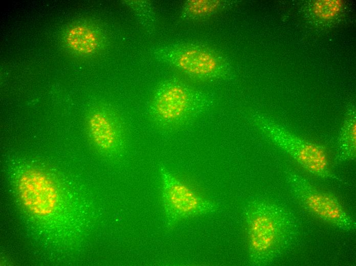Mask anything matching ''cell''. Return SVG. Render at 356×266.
Returning <instances> with one entry per match:
<instances>
[{
	"label": "cell",
	"instance_id": "obj_4",
	"mask_svg": "<svg viewBox=\"0 0 356 266\" xmlns=\"http://www.w3.org/2000/svg\"><path fill=\"white\" fill-rule=\"evenodd\" d=\"M286 179L292 194L308 212L344 231L355 229V221L333 195L318 189L295 172H288Z\"/></svg>",
	"mask_w": 356,
	"mask_h": 266
},
{
	"label": "cell",
	"instance_id": "obj_12",
	"mask_svg": "<svg viewBox=\"0 0 356 266\" xmlns=\"http://www.w3.org/2000/svg\"><path fill=\"white\" fill-rule=\"evenodd\" d=\"M341 3L338 1H326L317 2L314 6L317 15L324 18L333 16L339 11Z\"/></svg>",
	"mask_w": 356,
	"mask_h": 266
},
{
	"label": "cell",
	"instance_id": "obj_11",
	"mask_svg": "<svg viewBox=\"0 0 356 266\" xmlns=\"http://www.w3.org/2000/svg\"><path fill=\"white\" fill-rule=\"evenodd\" d=\"M225 3L219 1H190L187 3V10L194 16H206L211 14L221 7Z\"/></svg>",
	"mask_w": 356,
	"mask_h": 266
},
{
	"label": "cell",
	"instance_id": "obj_8",
	"mask_svg": "<svg viewBox=\"0 0 356 266\" xmlns=\"http://www.w3.org/2000/svg\"><path fill=\"white\" fill-rule=\"evenodd\" d=\"M87 128L92 141L101 151L120 153L125 149V132L118 119L105 113L95 112L88 118Z\"/></svg>",
	"mask_w": 356,
	"mask_h": 266
},
{
	"label": "cell",
	"instance_id": "obj_6",
	"mask_svg": "<svg viewBox=\"0 0 356 266\" xmlns=\"http://www.w3.org/2000/svg\"><path fill=\"white\" fill-rule=\"evenodd\" d=\"M179 68L200 79H229L232 66L229 61L220 52L206 46H194L174 51L170 55Z\"/></svg>",
	"mask_w": 356,
	"mask_h": 266
},
{
	"label": "cell",
	"instance_id": "obj_9",
	"mask_svg": "<svg viewBox=\"0 0 356 266\" xmlns=\"http://www.w3.org/2000/svg\"><path fill=\"white\" fill-rule=\"evenodd\" d=\"M356 152V120L355 112H349L341 127L338 140L339 160H353Z\"/></svg>",
	"mask_w": 356,
	"mask_h": 266
},
{
	"label": "cell",
	"instance_id": "obj_3",
	"mask_svg": "<svg viewBox=\"0 0 356 266\" xmlns=\"http://www.w3.org/2000/svg\"><path fill=\"white\" fill-rule=\"evenodd\" d=\"M253 122L265 136L307 171L322 178L330 176L329 161L322 146L301 139L262 116L254 117Z\"/></svg>",
	"mask_w": 356,
	"mask_h": 266
},
{
	"label": "cell",
	"instance_id": "obj_10",
	"mask_svg": "<svg viewBox=\"0 0 356 266\" xmlns=\"http://www.w3.org/2000/svg\"><path fill=\"white\" fill-rule=\"evenodd\" d=\"M66 39L72 48L82 53L94 51L98 45L96 33L91 29L82 26L71 29L68 32Z\"/></svg>",
	"mask_w": 356,
	"mask_h": 266
},
{
	"label": "cell",
	"instance_id": "obj_2",
	"mask_svg": "<svg viewBox=\"0 0 356 266\" xmlns=\"http://www.w3.org/2000/svg\"><path fill=\"white\" fill-rule=\"evenodd\" d=\"M214 104L209 93L189 88L177 82H169L157 93L153 106L154 121L163 129L183 127Z\"/></svg>",
	"mask_w": 356,
	"mask_h": 266
},
{
	"label": "cell",
	"instance_id": "obj_5",
	"mask_svg": "<svg viewBox=\"0 0 356 266\" xmlns=\"http://www.w3.org/2000/svg\"><path fill=\"white\" fill-rule=\"evenodd\" d=\"M162 199L168 223L213 213L218 206L193 191L165 167L160 169Z\"/></svg>",
	"mask_w": 356,
	"mask_h": 266
},
{
	"label": "cell",
	"instance_id": "obj_7",
	"mask_svg": "<svg viewBox=\"0 0 356 266\" xmlns=\"http://www.w3.org/2000/svg\"><path fill=\"white\" fill-rule=\"evenodd\" d=\"M20 199L33 213L46 216L55 209L58 199L53 182L45 173L35 169L25 171L18 182Z\"/></svg>",
	"mask_w": 356,
	"mask_h": 266
},
{
	"label": "cell",
	"instance_id": "obj_1",
	"mask_svg": "<svg viewBox=\"0 0 356 266\" xmlns=\"http://www.w3.org/2000/svg\"><path fill=\"white\" fill-rule=\"evenodd\" d=\"M244 217L252 265L271 264L296 238V219L288 209L279 204L265 199L251 201L246 205Z\"/></svg>",
	"mask_w": 356,
	"mask_h": 266
}]
</instances>
